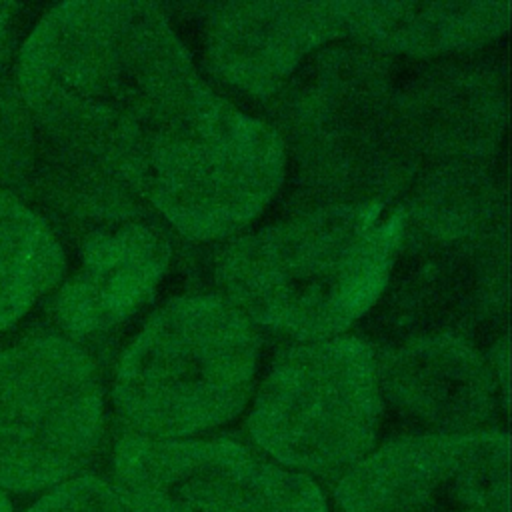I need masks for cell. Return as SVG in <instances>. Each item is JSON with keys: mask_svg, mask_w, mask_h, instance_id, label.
<instances>
[{"mask_svg": "<svg viewBox=\"0 0 512 512\" xmlns=\"http://www.w3.org/2000/svg\"><path fill=\"white\" fill-rule=\"evenodd\" d=\"M260 116L218 92L160 4L62 2L0 90V188L70 228L132 192L164 224Z\"/></svg>", "mask_w": 512, "mask_h": 512, "instance_id": "obj_1", "label": "cell"}, {"mask_svg": "<svg viewBox=\"0 0 512 512\" xmlns=\"http://www.w3.org/2000/svg\"><path fill=\"white\" fill-rule=\"evenodd\" d=\"M290 178V208L396 206L424 168L400 58L348 40L312 52L264 102Z\"/></svg>", "mask_w": 512, "mask_h": 512, "instance_id": "obj_2", "label": "cell"}, {"mask_svg": "<svg viewBox=\"0 0 512 512\" xmlns=\"http://www.w3.org/2000/svg\"><path fill=\"white\" fill-rule=\"evenodd\" d=\"M402 226L386 288L360 322L372 346L422 334L480 342L506 318L508 200L490 166L424 168L396 204Z\"/></svg>", "mask_w": 512, "mask_h": 512, "instance_id": "obj_3", "label": "cell"}, {"mask_svg": "<svg viewBox=\"0 0 512 512\" xmlns=\"http://www.w3.org/2000/svg\"><path fill=\"white\" fill-rule=\"evenodd\" d=\"M402 216L380 202L290 208L220 244L216 294L290 342L346 334L382 296Z\"/></svg>", "mask_w": 512, "mask_h": 512, "instance_id": "obj_4", "label": "cell"}, {"mask_svg": "<svg viewBox=\"0 0 512 512\" xmlns=\"http://www.w3.org/2000/svg\"><path fill=\"white\" fill-rule=\"evenodd\" d=\"M260 330L216 292L156 306L122 348L112 406L130 436L186 440L234 420L256 388Z\"/></svg>", "mask_w": 512, "mask_h": 512, "instance_id": "obj_5", "label": "cell"}, {"mask_svg": "<svg viewBox=\"0 0 512 512\" xmlns=\"http://www.w3.org/2000/svg\"><path fill=\"white\" fill-rule=\"evenodd\" d=\"M382 414L374 346L340 334L284 344L252 394L246 428L276 464L330 478L374 450Z\"/></svg>", "mask_w": 512, "mask_h": 512, "instance_id": "obj_6", "label": "cell"}, {"mask_svg": "<svg viewBox=\"0 0 512 512\" xmlns=\"http://www.w3.org/2000/svg\"><path fill=\"white\" fill-rule=\"evenodd\" d=\"M106 430L100 370L62 330H32L0 350V490L40 492L94 458Z\"/></svg>", "mask_w": 512, "mask_h": 512, "instance_id": "obj_7", "label": "cell"}, {"mask_svg": "<svg viewBox=\"0 0 512 512\" xmlns=\"http://www.w3.org/2000/svg\"><path fill=\"white\" fill-rule=\"evenodd\" d=\"M114 486L132 512H328L312 478L228 438L126 434L114 448Z\"/></svg>", "mask_w": 512, "mask_h": 512, "instance_id": "obj_8", "label": "cell"}, {"mask_svg": "<svg viewBox=\"0 0 512 512\" xmlns=\"http://www.w3.org/2000/svg\"><path fill=\"white\" fill-rule=\"evenodd\" d=\"M342 512H510V438L408 434L340 476Z\"/></svg>", "mask_w": 512, "mask_h": 512, "instance_id": "obj_9", "label": "cell"}, {"mask_svg": "<svg viewBox=\"0 0 512 512\" xmlns=\"http://www.w3.org/2000/svg\"><path fill=\"white\" fill-rule=\"evenodd\" d=\"M202 12V62L218 86L264 104L322 46L344 40L342 2H214Z\"/></svg>", "mask_w": 512, "mask_h": 512, "instance_id": "obj_10", "label": "cell"}, {"mask_svg": "<svg viewBox=\"0 0 512 512\" xmlns=\"http://www.w3.org/2000/svg\"><path fill=\"white\" fill-rule=\"evenodd\" d=\"M382 404L418 434L498 428L500 388L488 354L468 338L422 334L374 346Z\"/></svg>", "mask_w": 512, "mask_h": 512, "instance_id": "obj_11", "label": "cell"}, {"mask_svg": "<svg viewBox=\"0 0 512 512\" xmlns=\"http://www.w3.org/2000/svg\"><path fill=\"white\" fill-rule=\"evenodd\" d=\"M400 84L424 168L494 164L506 128L504 70L496 58L480 50L400 58Z\"/></svg>", "mask_w": 512, "mask_h": 512, "instance_id": "obj_12", "label": "cell"}, {"mask_svg": "<svg viewBox=\"0 0 512 512\" xmlns=\"http://www.w3.org/2000/svg\"><path fill=\"white\" fill-rule=\"evenodd\" d=\"M76 246L78 264L54 292V310L62 332L78 342L138 316L174 256L170 228L154 212L98 228Z\"/></svg>", "mask_w": 512, "mask_h": 512, "instance_id": "obj_13", "label": "cell"}, {"mask_svg": "<svg viewBox=\"0 0 512 512\" xmlns=\"http://www.w3.org/2000/svg\"><path fill=\"white\" fill-rule=\"evenodd\" d=\"M344 40L394 58L482 50L508 30L510 2H342Z\"/></svg>", "mask_w": 512, "mask_h": 512, "instance_id": "obj_14", "label": "cell"}, {"mask_svg": "<svg viewBox=\"0 0 512 512\" xmlns=\"http://www.w3.org/2000/svg\"><path fill=\"white\" fill-rule=\"evenodd\" d=\"M66 272V250L50 222L0 188V334L52 296Z\"/></svg>", "mask_w": 512, "mask_h": 512, "instance_id": "obj_15", "label": "cell"}, {"mask_svg": "<svg viewBox=\"0 0 512 512\" xmlns=\"http://www.w3.org/2000/svg\"><path fill=\"white\" fill-rule=\"evenodd\" d=\"M26 512H132L114 482L78 474L36 500Z\"/></svg>", "mask_w": 512, "mask_h": 512, "instance_id": "obj_16", "label": "cell"}, {"mask_svg": "<svg viewBox=\"0 0 512 512\" xmlns=\"http://www.w3.org/2000/svg\"><path fill=\"white\" fill-rule=\"evenodd\" d=\"M28 10L32 6L2 2L0 4V90L8 84L12 74L14 58L22 44V36H26L28 26Z\"/></svg>", "mask_w": 512, "mask_h": 512, "instance_id": "obj_17", "label": "cell"}, {"mask_svg": "<svg viewBox=\"0 0 512 512\" xmlns=\"http://www.w3.org/2000/svg\"><path fill=\"white\" fill-rule=\"evenodd\" d=\"M488 360L492 364L500 394H502V406L508 410V398H510V384H508V336L502 334L494 340L492 350L488 352Z\"/></svg>", "mask_w": 512, "mask_h": 512, "instance_id": "obj_18", "label": "cell"}, {"mask_svg": "<svg viewBox=\"0 0 512 512\" xmlns=\"http://www.w3.org/2000/svg\"><path fill=\"white\" fill-rule=\"evenodd\" d=\"M0 512H14V510H12V502H10L8 494H6V492H2V490H0Z\"/></svg>", "mask_w": 512, "mask_h": 512, "instance_id": "obj_19", "label": "cell"}]
</instances>
